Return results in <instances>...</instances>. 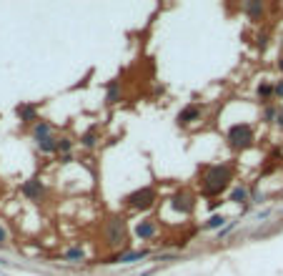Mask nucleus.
Segmentation results:
<instances>
[{
	"label": "nucleus",
	"instance_id": "1",
	"mask_svg": "<svg viewBox=\"0 0 283 276\" xmlns=\"http://www.w3.org/2000/svg\"><path fill=\"white\" fill-rule=\"evenodd\" d=\"M233 166L231 163H213L201 168V194L206 199H220L233 186Z\"/></svg>",
	"mask_w": 283,
	"mask_h": 276
},
{
	"label": "nucleus",
	"instance_id": "2",
	"mask_svg": "<svg viewBox=\"0 0 283 276\" xmlns=\"http://www.w3.org/2000/svg\"><path fill=\"white\" fill-rule=\"evenodd\" d=\"M103 244H105V249H113L116 254L128 249V226H126V216L113 213V216H108V218L103 221Z\"/></svg>",
	"mask_w": 283,
	"mask_h": 276
},
{
	"label": "nucleus",
	"instance_id": "3",
	"mask_svg": "<svg viewBox=\"0 0 283 276\" xmlns=\"http://www.w3.org/2000/svg\"><path fill=\"white\" fill-rule=\"evenodd\" d=\"M225 141H228V146H231L233 151H248V148L256 146V131H253L251 123L241 121V123H233V126L228 128Z\"/></svg>",
	"mask_w": 283,
	"mask_h": 276
},
{
	"label": "nucleus",
	"instance_id": "4",
	"mask_svg": "<svg viewBox=\"0 0 283 276\" xmlns=\"http://www.w3.org/2000/svg\"><path fill=\"white\" fill-rule=\"evenodd\" d=\"M155 201H158V191L153 186H143L123 199V206L131 208V211H148V208L155 206Z\"/></svg>",
	"mask_w": 283,
	"mask_h": 276
},
{
	"label": "nucleus",
	"instance_id": "5",
	"mask_svg": "<svg viewBox=\"0 0 283 276\" xmlns=\"http://www.w3.org/2000/svg\"><path fill=\"white\" fill-rule=\"evenodd\" d=\"M171 208L178 211L181 216H191L196 211V194L188 191V189H181L171 196Z\"/></svg>",
	"mask_w": 283,
	"mask_h": 276
},
{
	"label": "nucleus",
	"instance_id": "6",
	"mask_svg": "<svg viewBox=\"0 0 283 276\" xmlns=\"http://www.w3.org/2000/svg\"><path fill=\"white\" fill-rule=\"evenodd\" d=\"M20 194H23L28 201H35V204H40V201L45 199L48 189H45V183H43L40 178H28V181L20 186Z\"/></svg>",
	"mask_w": 283,
	"mask_h": 276
},
{
	"label": "nucleus",
	"instance_id": "7",
	"mask_svg": "<svg viewBox=\"0 0 283 276\" xmlns=\"http://www.w3.org/2000/svg\"><path fill=\"white\" fill-rule=\"evenodd\" d=\"M203 118V106H198V103H188L178 116H176V123H178V128H188V126H193L196 121H201Z\"/></svg>",
	"mask_w": 283,
	"mask_h": 276
},
{
	"label": "nucleus",
	"instance_id": "8",
	"mask_svg": "<svg viewBox=\"0 0 283 276\" xmlns=\"http://www.w3.org/2000/svg\"><path fill=\"white\" fill-rule=\"evenodd\" d=\"M15 116L20 118V123L25 126H35L40 118H38V106L35 103H18L15 106Z\"/></svg>",
	"mask_w": 283,
	"mask_h": 276
},
{
	"label": "nucleus",
	"instance_id": "9",
	"mask_svg": "<svg viewBox=\"0 0 283 276\" xmlns=\"http://www.w3.org/2000/svg\"><path fill=\"white\" fill-rule=\"evenodd\" d=\"M133 234H136L141 241H150V239H155V236H158V221H155V218H143V221L136 223Z\"/></svg>",
	"mask_w": 283,
	"mask_h": 276
},
{
	"label": "nucleus",
	"instance_id": "10",
	"mask_svg": "<svg viewBox=\"0 0 283 276\" xmlns=\"http://www.w3.org/2000/svg\"><path fill=\"white\" fill-rule=\"evenodd\" d=\"M241 10H243L251 20H261V18L266 15V3H263V0H246V3L241 5Z\"/></svg>",
	"mask_w": 283,
	"mask_h": 276
},
{
	"label": "nucleus",
	"instance_id": "11",
	"mask_svg": "<svg viewBox=\"0 0 283 276\" xmlns=\"http://www.w3.org/2000/svg\"><path fill=\"white\" fill-rule=\"evenodd\" d=\"M228 201H231V204H238V206L251 204V191H248V186H246V183L233 186V189L228 191Z\"/></svg>",
	"mask_w": 283,
	"mask_h": 276
},
{
	"label": "nucleus",
	"instance_id": "12",
	"mask_svg": "<svg viewBox=\"0 0 283 276\" xmlns=\"http://www.w3.org/2000/svg\"><path fill=\"white\" fill-rule=\"evenodd\" d=\"M100 133H103V131H100V126H98V123H93V126L80 136V146H83V148H95V146H98V141H100Z\"/></svg>",
	"mask_w": 283,
	"mask_h": 276
},
{
	"label": "nucleus",
	"instance_id": "13",
	"mask_svg": "<svg viewBox=\"0 0 283 276\" xmlns=\"http://www.w3.org/2000/svg\"><path fill=\"white\" fill-rule=\"evenodd\" d=\"M30 136H33V141H40V138H48V136H53V123L50 121H38L33 128H30Z\"/></svg>",
	"mask_w": 283,
	"mask_h": 276
},
{
	"label": "nucleus",
	"instance_id": "14",
	"mask_svg": "<svg viewBox=\"0 0 283 276\" xmlns=\"http://www.w3.org/2000/svg\"><path fill=\"white\" fill-rule=\"evenodd\" d=\"M281 156H283V151H273V153L266 158V166L261 168V176H271L273 171H278V168H281V163H283Z\"/></svg>",
	"mask_w": 283,
	"mask_h": 276
},
{
	"label": "nucleus",
	"instance_id": "15",
	"mask_svg": "<svg viewBox=\"0 0 283 276\" xmlns=\"http://www.w3.org/2000/svg\"><path fill=\"white\" fill-rule=\"evenodd\" d=\"M256 96H258V101L261 103H273V83L271 80H261L258 83V88H256Z\"/></svg>",
	"mask_w": 283,
	"mask_h": 276
},
{
	"label": "nucleus",
	"instance_id": "16",
	"mask_svg": "<svg viewBox=\"0 0 283 276\" xmlns=\"http://www.w3.org/2000/svg\"><path fill=\"white\" fill-rule=\"evenodd\" d=\"M35 146H38V151L45 153V156L58 153V136L53 133V136H48V138H40V141H35Z\"/></svg>",
	"mask_w": 283,
	"mask_h": 276
},
{
	"label": "nucleus",
	"instance_id": "17",
	"mask_svg": "<svg viewBox=\"0 0 283 276\" xmlns=\"http://www.w3.org/2000/svg\"><path fill=\"white\" fill-rule=\"evenodd\" d=\"M228 221H231V218H225L223 213H211V218H208V221H206L201 228H203V231H220V228H223Z\"/></svg>",
	"mask_w": 283,
	"mask_h": 276
},
{
	"label": "nucleus",
	"instance_id": "18",
	"mask_svg": "<svg viewBox=\"0 0 283 276\" xmlns=\"http://www.w3.org/2000/svg\"><path fill=\"white\" fill-rule=\"evenodd\" d=\"M121 96H123V93H121V83H118V80H110V83H108V93H105V103H108V106H116V103L121 101Z\"/></svg>",
	"mask_w": 283,
	"mask_h": 276
},
{
	"label": "nucleus",
	"instance_id": "19",
	"mask_svg": "<svg viewBox=\"0 0 283 276\" xmlns=\"http://www.w3.org/2000/svg\"><path fill=\"white\" fill-rule=\"evenodd\" d=\"M61 259H63V261H73V264H80V261H85L88 256H85V251H83L80 246H73V249H68V251L61 254Z\"/></svg>",
	"mask_w": 283,
	"mask_h": 276
},
{
	"label": "nucleus",
	"instance_id": "20",
	"mask_svg": "<svg viewBox=\"0 0 283 276\" xmlns=\"http://www.w3.org/2000/svg\"><path fill=\"white\" fill-rule=\"evenodd\" d=\"M276 113H278V106H276V103H268V106H263V111H261V121H263V123H276Z\"/></svg>",
	"mask_w": 283,
	"mask_h": 276
},
{
	"label": "nucleus",
	"instance_id": "21",
	"mask_svg": "<svg viewBox=\"0 0 283 276\" xmlns=\"http://www.w3.org/2000/svg\"><path fill=\"white\" fill-rule=\"evenodd\" d=\"M73 146H75V143H73L71 136H61L58 138V153H61V156H71Z\"/></svg>",
	"mask_w": 283,
	"mask_h": 276
},
{
	"label": "nucleus",
	"instance_id": "22",
	"mask_svg": "<svg viewBox=\"0 0 283 276\" xmlns=\"http://www.w3.org/2000/svg\"><path fill=\"white\" fill-rule=\"evenodd\" d=\"M268 45H271V35H268L266 30H261V33L256 35V48H258V51L263 53V51H266Z\"/></svg>",
	"mask_w": 283,
	"mask_h": 276
},
{
	"label": "nucleus",
	"instance_id": "23",
	"mask_svg": "<svg viewBox=\"0 0 283 276\" xmlns=\"http://www.w3.org/2000/svg\"><path fill=\"white\" fill-rule=\"evenodd\" d=\"M233 228H236V221H228V223H225V226H223V228L218 231V239H225V236H228V234H231Z\"/></svg>",
	"mask_w": 283,
	"mask_h": 276
},
{
	"label": "nucleus",
	"instance_id": "24",
	"mask_svg": "<svg viewBox=\"0 0 283 276\" xmlns=\"http://www.w3.org/2000/svg\"><path fill=\"white\" fill-rule=\"evenodd\" d=\"M273 98H283V80L273 83Z\"/></svg>",
	"mask_w": 283,
	"mask_h": 276
},
{
	"label": "nucleus",
	"instance_id": "25",
	"mask_svg": "<svg viewBox=\"0 0 283 276\" xmlns=\"http://www.w3.org/2000/svg\"><path fill=\"white\" fill-rule=\"evenodd\" d=\"M3 246H8V228L0 223V249H3Z\"/></svg>",
	"mask_w": 283,
	"mask_h": 276
},
{
	"label": "nucleus",
	"instance_id": "26",
	"mask_svg": "<svg viewBox=\"0 0 283 276\" xmlns=\"http://www.w3.org/2000/svg\"><path fill=\"white\" fill-rule=\"evenodd\" d=\"M273 126L283 131V106H278V113H276V123H273Z\"/></svg>",
	"mask_w": 283,
	"mask_h": 276
},
{
	"label": "nucleus",
	"instance_id": "27",
	"mask_svg": "<svg viewBox=\"0 0 283 276\" xmlns=\"http://www.w3.org/2000/svg\"><path fill=\"white\" fill-rule=\"evenodd\" d=\"M61 166H68V163H73V153L71 156H61V161H58Z\"/></svg>",
	"mask_w": 283,
	"mask_h": 276
},
{
	"label": "nucleus",
	"instance_id": "28",
	"mask_svg": "<svg viewBox=\"0 0 283 276\" xmlns=\"http://www.w3.org/2000/svg\"><path fill=\"white\" fill-rule=\"evenodd\" d=\"M220 204H223V201H218V199H211V201H208V208H211V211H215V208L220 206Z\"/></svg>",
	"mask_w": 283,
	"mask_h": 276
},
{
	"label": "nucleus",
	"instance_id": "29",
	"mask_svg": "<svg viewBox=\"0 0 283 276\" xmlns=\"http://www.w3.org/2000/svg\"><path fill=\"white\" fill-rule=\"evenodd\" d=\"M276 66H278V70H281V75H283V56H278V61H276Z\"/></svg>",
	"mask_w": 283,
	"mask_h": 276
},
{
	"label": "nucleus",
	"instance_id": "30",
	"mask_svg": "<svg viewBox=\"0 0 283 276\" xmlns=\"http://www.w3.org/2000/svg\"><path fill=\"white\" fill-rule=\"evenodd\" d=\"M278 199H281V201H283V189H281V191H278Z\"/></svg>",
	"mask_w": 283,
	"mask_h": 276
},
{
	"label": "nucleus",
	"instance_id": "31",
	"mask_svg": "<svg viewBox=\"0 0 283 276\" xmlns=\"http://www.w3.org/2000/svg\"><path fill=\"white\" fill-rule=\"evenodd\" d=\"M281 213H283V208H281Z\"/></svg>",
	"mask_w": 283,
	"mask_h": 276
},
{
	"label": "nucleus",
	"instance_id": "32",
	"mask_svg": "<svg viewBox=\"0 0 283 276\" xmlns=\"http://www.w3.org/2000/svg\"><path fill=\"white\" fill-rule=\"evenodd\" d=\"M281 151H283V146H281Z\"/></svg>",
	"mask_w": 283,
	"mask_h": 276
}]
</instances>
